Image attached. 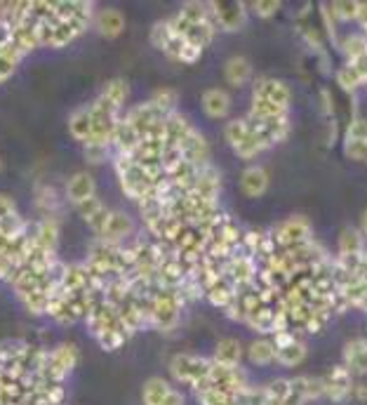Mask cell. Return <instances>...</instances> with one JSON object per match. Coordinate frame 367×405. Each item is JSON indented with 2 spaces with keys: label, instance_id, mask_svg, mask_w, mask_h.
Returning <instances> with one entry per match:
<instances>
[{
  "label": "cell",
  "instance_id": "9",
  "mask_svg": "<svg viewBox=\"0 0 367 405\" xmlns=\"http://www.w3.org/2000/svg\"><path fill=\"white\" fill-rule=\"evenodd\" d=\"M184 151V160L186 163H191L193 167H203V165H208V160H210V147H208V140L198 132V130H193L186 140L181 142V147Z\"/></svg>",
  "mask_w": 367,
  "mask_h": 405
},
{
  "label": "cell",
  "instance_id": "13",
  "mask_svg": "<svg viewBox=\"0 0 367 405\" xmlns=\"http://www.w3.org/2000/svg\"><path fill=\"white\" fill-rule=\"evenodd\" d=\"M344 365L351 372H367V337H356L344 347Z\"/></svg>",
  "mask_w": 367,
  "mask_h": 405
},
{
  "label": "cell",
  "instance_id": "12",
  "mask_svg": "<svg viewBox=\"0 0 367 405\" xmlns=\"http://www.w3.org/2000/svg\"><path fill=\"white\" fill-rule=\"evenodd\" d=\"M203 111L214 120L226 118L228 111H231V97H228L226 90H221V88L205 90L203 93Z\"/></svg>",
  "mask_w": 367,
  "mask_h": 405
},
{
  "label": "cell",
  "instance_id": "1",
  "mask_svg": "<svg viewBox=\"0 0 367 405\" xmlns=\"http://www.w3.org/2000/svg\"><path fill=\"white\" fill-rule=\"evenodd\" d=\"M210 365L212 361L193 354H177L170 361V372L172 377L179 382V384H188L193 391H203V389H210Z\"/></svg>",
  "mask_w": 367,
  "mask_h": 405
},
{
  "label": "cell",
  "instance_id": "22",
  "mask_svg": "<svg viewBox=\"0 0 367 405\" xmlns=\"http://www.w3.org/2000/svg\"><path fill=\"white\" fill-rule=\"evenodd\" d=\"M224 78H226L228 85L243 88L245 83L252 78V64L245 57H231L224 64Z\"/></svg>",
  "mask_w": 367,
  "mask_h": 405
},
{
  "label": "cell",
  "instance_id": "35",
  "mask_svg": "<svg viewBox=\"0 0 367 405\" xmlns=\"http://www.w3.org/2000/svg\"><path fill=\"white\" fill-rule=\"evenodd\" d=\"M341 52L346 55L349 62H353V59L363 57L367 52V38L365 36H358V33H349L346 38L341 41Z\"/></svg>",
  "mask_w": 367,
  "mask_h": 405
},
{
  "label": "cell",
  "instance_id": "27",
  "mask_svg": "<svg viewBox=\"0 0 367 405\" xmlns=\"http://www.w3.org/2000/svg\"><path fill=\"white\" fill-rule=\"evenodd\" d=\"M273 316H275L273 307H259L257 311H252L245 316V325H250L255 332L271 335L273 332Z\"/></svg>",
  "mask_w": 367,
  "mask_h": 405
},
{
  "label": "cell",
  "instance_id": "37",
  "mask_svg": "<svg viewBox=\"0 0 367 405\" xmlns=\"http://www.w3.org/2000/svg\"><path fill=\"white\" fill-rule=\"evenodd\" d=\"M102 95H104L106 99H109L111 104H116L118 109H122V104H125V99H127V95H129L127 83H125V80H120V78L109 80V83H106V85H104Z\"/></svg>",
  "mask_w": 367,
  "mask_h": 405
},
{
  "label": "cell",
  "instance_id": "24",
  "mask_svg": "<svg viewBox=\"0 0 367 405\" xmlns=\"http://www.w3.org/2000/svg\"><path fill=\"white\" fill-rule=\"evenodd\" d=\"M235 295H238V290H235L226 278L219 280L217 285H212L210 290H205V297H208V302L212 304V307H217V309H226L228 304L235 300Z\"/></svg>",
  "mask_w": 367,
  "mask_h": 405
},
{
  "label": "cell",
  "instance_id": "18",
  "mask_svg": "<svg viewBox=\"0 0 367 405\" xmlns=\"http://www.w3.org/2000/svg\"><path fill=\"white\" fill-rule=\"evenodd\" d=\"M243 356H245L243 344L238 340H233V337H226V340H221L217 344L212 361L219 363V365H226V368H238L240 361H243Z\"/></svg>",
  "mask_w": 367,
  "mask_h": 405
},
{
  "label": "cell",
  "instance_id": "50",
  "mask_svg": "<svg viewBox=\"0 0 367 405\" xmlns=\"http://www.w3.org/2000/svg\"><path fill=\"white\" fill-rule=\"evenodd\" d=\"M320 97H323V111L327 113V116H332V113H334V106H332L330 90H323V93H320Z\"/></svg>",
  "mask_w": 367,
  "mask_h": 405
},
{
  "label": "cell",
  "instance_id": "21",
  "mask_svg": "<svg viewBox=\"0 0 367 405\" xmlns=\"http://www.w3.org/2000/svg\"><path fill=\"white\" fill-rule=\"evenodd\" d=\"M68 132H71V137L75 142H83L87 144L90 135H92V113H90V104L85 106H78L71 118H68Z\"/></svg>",
  "mask_w": 367,
  "mask_h": 405
},
{
  "label": "cell",
  "instance_id": "51",
  "mask_svg": "<svg viewBox=\"0 0 367 405\" xmlns=\"http://www.w3.org/2000/svg\"><path fill=\"white\" fill-rule=\"evenodd\" d=\"M358 21H361V26L367 31V3H361V10H358Z\"/></svg>",
  "mask_w": 367,
  "mask_h": 405
},
{
  "label": "cell",
  "instance_id": "41",
  "mask_svg": "<svg viewBox=\"0 0 367 405\" xmlns=\"http://www.w3.org/2000/svg\"><path fill=\"white\" fill-rule=\"evenodd\" d=\"M106 208V205L99 201L97 196H92V198H87V201H83V203H78L75 205V210H78V215L85 219V221H90L92 217L97 215V212H102Z\"/></svg>",
  "mask_w": 367,
  "mask_h": 405
},
{
  "label": "cell",
  "instance_id": "30",
  "mask_svg": "<svg viewBox=\"0 0 367 405\" xmlns=\"http://www.w3.org/2000/svg\"><path fill=\"white\" fill-rule=\"evenodd\" d=\"M248 135H250V125H248V120H245V118L228 120L226 127H224V137H226V142L231 144L233 151L238 149L245 140H248Z\"/></svg>",
  "mask_w": 367,
  "mask_h": 405
},
{
  "label": "cell",
  "instance_id": "31",
  "mask_svg": "<svg viewBox=\"0 0 367 405\" xmlns=\"http://www.w3.org/2000/svg\"><path fill=\"white\" fill-rule=\"evenodd\" d=\"M21 57H24V55H21V52L17 50V45H14V43H10L3 50V55H0V83L7 80L14 71H17Z\"/></svg>",
  "mask_w": 367,
  "mask_h": 405
},
{
  "label": "cell",
  "instance_id": "2",
  "mask_svg": "<svg viewBox=\"0 0 367 405\" xmlns=\"http://www.w3.org/2000/svg\"><path fill=\"white\" fill-rule=\"evenodd\" d=\"M116 174H118V179H120V186H122V194H125L127 198H132V201H144L147 196H151V191H153V182L147 170L139 165V163H134L132 156H118L116 160Z\"/></svg>",
  "mask_w": 367,
  "mask_h": 405
},
{
  "label": "cell",
  "instance_id": "34",
  "mask_svg": "<svg viewBox=\"0 0 367 405\" xmlns=\"http://www.w3.org/2000/svg\"><path fill=\"white\" fill-rule=\"evenodd\" d=\"M264 394L266 401L285 405L289 401V396H292V384H289V379H273L271 384L264 386Z\"/></svg>",
  "mask_w": 367,
  "mask_h": 405
},
{
  "label": "cell",
  "instance_id": "3",
  "mask_svg": "<svg viewBox=\"0 0 367 405\" xmlns=\"http://www.w3.org/2000/svg\"><path fill=\"white\" fill-rule=\"evenodd\" d=\"M273 241L278 250H289V248H299L304 243L311 241V224L304 217H289L285 221H280L273 228Z\"/></svg>",
  "mask_w": 367,
  "mask_h": 405
},
{
  "label": "cell",
  "instance_id": "28",
  "mask_svg": "<svg viewBox=\"0 0 367 405\" xmlns=\"http://www.w3.org/2000/svg\"><path fill=\"white\" fill-rule=\"evenodd\" d=\"M304 358H306V344L299 340L285 349L275 351V363H280L282 368H297L299 363H304Z\"/></svg>",
  "mask_w": 367,
  "mask_h": 405
},
{
  "label": "cell",
  "instance_id": "52",
  "mask_svg": "<svg viewBox=\"0 0 367 405\" xmlns=\"http://www.w3.org/2000/svg\"><path fill=\"white\" fill-rule=\"evenodd\" d=\"M363 236H367V210L363 212Z\"/></svg>",
  "mask_w": 367,
  "mask_h": 405
},
{
  "label": "cell",
  "instance_id": "45",
  "mask_svg": "<svg viewBox=\"0 0 367 405\" xmlns=\"http://www.w3.org/2000/svg\"><path fill=\"white\" fill-rule=\"evenodd\" d=\"M271 342L275 344V349H285L289 347V344H294L297 342V335L292 330H282V332H275Z\"/></svg>",
  "mask_w": 367,
  "mask_h": 405
},
{
  "label": "cell",
  "instance_id": "40",
  "mask_svg": "<svg viewBox=\"0 0 367 405\" xmlns=\"http://www.w3.org/2000/svg\"><path fill=\"white\" fill-rule=\"evenodd\" d=\"M95 340L99 342V347H102L104 351H116L125 344L127 335L120 332V330H106V332H99Z\"/></svg>",
  "mask_w": 367,
  "mask_h": 405
},
{
  "label": "cell",
  "instance_id": "33",
  "mask_svg": "<svg viewBox=\"0 0 367 405\" xmlns=\"http://www.w3.org/2000/svg\"><path fill=\"white\" fill-rule=\"evenodd\" d=\"M327 10H330V14L334 19L351 21V19H358L361 3H358V0H334V3L327 5Z\"/></svg>",
  "mask_w": 367,
  "mask_h": 405
},
{
  "label": "cell",
  "instance_id": "7",
  "mask_svg": "<svg viewBox=\"0 0 367 405\" xmlns=\"http://www.w3.org/2000/svg\"><path fill=\"white\" fill-rule=\"evenodd\" d=\"M208 379L214 389H224V391H231V394H240L248 389V382H245V374L240 368H226V365H219L214 361L210 365Z\"/></svg>",
  "mask_w": 367,
  "mask_h": 405
},
{
  "label": "cell",
  "instance_id": "36",
  "mask_svg": "<svg viewBox=\"0 0 367 405\" xmlns=\"http://www.w3.org/2000/svg\"><path fill=\"white\" fill-rule=\"evenodd\" d=\"M149 102L156 106V109L163 111L165 116H170V113H174V106H177V93L170 88H160L153 93V97L149 99Z\"/></svg>",
  "mask_w": 367,
  "mask_h": 405
},
{
  "label": "cell",
  "instance_id": "46",
  "mask_svg": "<svg viewBox=\"0 0 367 405\" xmlns=\"http://www.w3.org/2000/svg\"><path fill=\"white\" fill-rule=\"evenodd\" d=\"M14 215H19L17 203H14L10 196H0V219H7V217H14Z\"/></svg>",
  "mask_w": 367,
  "mask_h": 405
},
{
  "label": "cell",
  "instance_id": "39",
  "mask_svg": "<svg viewBox=\"0 0 367 405\" xmlns=\"http://www.w3.org/2000/svg\"><path fill=\"white\" fill-rule=\"evenodd\" d=\"M172 36H174V28H172V24H170V19L158 21V24L151 28V43H153V48H158L160 52H163L165 45L170 43Z\"/></svg>",
  "mask_w": 367,
  "mask_h": 405
},
{
  "label": "cell",
  "instance_id": "48",
  "mask_svg": "<svg viewBox=\"0 0 367 405\" xmlns=\"http://www.w3.org/2000/svg\"><path fill=\"white\" fill-rule=\"evenodd\" d=\"M160 405H184V394L181 391H177V389H170V394L165 396V401L160 403Z\"/></svg>",
  "mask_w": 367,
  "mask_h": 405
},
{
  "label": "cell",
  "instance_id": "6",
  "mask_svg": "<svg viewBox=\"0 0 367 405\" xmlns=\"http://www.w3.org/2000/svg\"><path fill=\"white\" fill-rule=\"evenodd\" d=\"M122 118H125L127 123L144 137L147 132H151V130L156 127L158 123H163L167 116L160 109H156V106H153L151 102H144V104L132 106V109H129Z\"/></svg>",
  "mask_w": 367,
  "mask_h": 405
},
{
  "label": "cell",
  "instance_id": "11",
  "mask_svg": "<svg viewBox=\"0 0 367 405\" xmlns=\"http://www.w3.org/2000/svg\"><path fill=\"white\" fill-rule=\"evenodd\" d=\"M240 189L248 198H259L266 194L269 189V172L259 165H250L245 167L240 174Z\"/></svg>",
  "mask_w": 367,
  "mask_h": 405
},
{
  "label": "cell",
  "instance_id": "4",
  "mask_svg": "<svg viewBox=\"0 0 367 405\" xmlns=\"http://www.w3.org/2000/svg\"><path fill=\"white\" fill-rule=\"evenodd\" d=\"M208 17L214 28L238 31L245 26V3H208Z\"/></svg>",
  "mask_w": 367,
  "mask_h": 405
},
{
  "label": "cell",
  "instance_id": "32",
  "mask_svg": "<svg viewBox=\"0 0 367 405\" xmlns=\"http://www.w3.org/2000/svg\"><path fill=\"white\" fill-rule=\"evenodd\" d=\"M334 78H336V85H339V88L344 90V93H356V90L365 83V80H363V75L358 73L351 64L341 66L339 71L334 73Z\"/></svg>",
  "mask_w": 367,
  "mask_h": 405
},
{
  "label": "cell",
  "instance_id": "8",
  "mask_svg": "<svg viewBox=\"0 0 367 405\" xmlns=\"http://www.w3.org/2000/svg\"><path fill=\"white\" fill-rule=\"evenodd\" d=\"M252 99H266V102H271L275 106L289 109V99H292V95H289V88L282 80L262 78V80H257L255 95H252Z\"/></svg>",
  "mask_w": 367,
  "mask_h": 405
},
{
  "label": "cell",
  "instance_id": "26",
  "mask_svg": "<svg viewBox=\"0 0 367 405\" xmlns=\"http://www.w3.org/2000/svg\"><path fill=\"white\" fill-rule=\"evenodd\" d=\"M172 384L163 377H151L147 384H144V391H142V401L144 405H160L165 401V396L170 394Z\"/></svg>",
  "mask_w": 367,
  "mask_h": 405
},
{
  "label": "cell",
  "instance_id": "15",
  "mask_svg": "<svg viewBox=\"0 0 367 405\" xmlns=\"http://www.w3.org/2000/svg\"><path fill=\"white\" fill-rule=\"evenodd\" d=\"M132 233V219H129L125 212H111L109 219H106L104 231L99 233V238L106 243H120L122 238Z\"/></svg>",
  "mask_w": 367,
  "mask_h": 405
},
{
  "label": "cell",
  "instance_id": "20",
  "mask_svg": "<svg viewBox=\"0 0 367 405\" xmlns=\"http://www.w3.org/2000/svg\"><path fill=\"white\" fill-rule=\"evenodd\" d=\"M95 26L97 31L104 38H118L125 28V17H122L120 10H113V7H106L95 17Z\"/></svg>",
  "mask_w": 367,
  "mask_h": 405
},
{
  "label": "cell",
  "instance_id": "43",
  "mask_svg": "<svg viewBox=\"0 0 367 405\" xmlns=\"http://www.w3.org/2000/svg\"><path fill=\"white\" fill-rule=\"evenodd\" d=\"M252 10H255L257 17L269 19L280 10V3H278V0H257V3H252Z\"/></svg>",
  "mask_w": 367,
  "mask_h": 405
},
{
  "label": "cell",
  "instance_id": "23",
  "mask_svg": "<svg viewBox=\"0 0 367 405\" xmlns=\"http://www.w3.org/2000/svg\"><path fill=\"white\" fill-rule=\"evenodd\" d=\"M365 252V238H363V231L358 228H344L341 236H339V257H356V255H363Z\"/></svg>",
  "mask_w": 367,
  "mask_h": 405
},
{
  "label": "cell",
  "instance_id": "10",
  "mask_svg": "<svg viewBox=\"0 0 367 405\" xmlns=\"http://www.w3.org/2000/svg\"><path fill=\"white\" fill-rule=\"evenodd\" d=\"M111 144H116L118 156H132L142 144V135L127 123L125 118H120L116 123V130H113Z\"/></svg>",
  "mask_w": 367,
  "mask_h": 405
},
{
  "label": "cell",
  "instance_id": "5",
  "mask_svg": "<svg viewBox=\"0 0 367 405\" xmlns=\"http://www.w3.org/2000/svg\"><path fill=\"white\" fill-rule=\"evenodd\" d=\"M323 386H325V396L334 403L346 401L351 396V389H353V372H351L346 365H334L323 377Z\"/></svg>",
  "mask_w": 367,
  "mask_h": 405
},
{
  "label": "cell",
  "instance_id": "17",
  "mask_svg": "<svg viewBox=\"0 0 367 405\" xmlns=\"http://www.w3.org/2000/svg\"><path fill=\"white\" fill-rule=\"evenodd\" d=\"M193 125L188 123V118H184L181 113H170V116L165 118V147L170 144V147H181V142L186 140V137L193 132Z\"/></svg>",
  "mask_w": 367,
  "mask_h": 405
},
{
  "label": "cell",
  "instance_id": "14",
  "mask_svg": "<svg viewBox=\"0 0 367 405\" xmlns=\"http://www.w3.org/2000/svg\"><path fill=\"white\" fill-rule=\"evenodd\" d=\"M165 55L174 59V62H184V64H196L198 57L203 55V50H198L196 45H191L184 36H177L174 33L170 38V43L165 45Z\"/></svg>",
  "mask_w": 367,
  "mask_h": 405
},
{
  "label": "cell",
  "instance_id": "19",
  "mask_svg": "<svg viewBox=\"0 0 367 405\" xmlns=\"http://www.w3.org/2000/svg\"><path fill=\"white\" fill-rule=\"evenodd\" d=\"M33 241L36 246L45 252H57V241H59V224L55 217H45L41 224L33 226Z\"/></svg>",
  "mask_w": 367,
  "mask_h": 405
},
{
  "label": "cell",
  "instance_id": "49",
  "mask_svg": "<svg viewBox=\"0 0 367 405\" xmlns=\"http://www.w3.org/2000/svg\"><path fill=\"white\" fill-rule=\"evenodd\" d=\"M351 396H353L356 401H367V384H353V389H351Z\"/></svg>",
  "mask_w": 367,
  "mask_h": 405
},
{
  "label": "cell",
  "instance_id": "42",
  "mask_svg": "<svg viewBox=\"0 0 367 405\" xmlns=\"http://www.w3.org/2000/svg\"><path fill=\"white\" fill-rule=\"evenodd\" d=\"M349 142H367V118H353L346 127Z\"/></svg>",
  "mask_w": 367,
  "mask_h": 405
},
{
  "label": "cell",
  "instance_id": "47",
  "mask_svg": "<svg viewBox=\"0 0 367 405\" xmlns=\"http://www.w3.org/2000/svg\"><path fill=\"white\" fill-rule=\"evenodd\" d=\"M85 156L92 163H104L109 156V147H85Z\"/></svg>",
  "mask_w": 367,
  "mask_h": 405
},
{
  "label": "cell",
  "instance_id": "16",
  "mask_svg": "<svg viewBox=\"0 0 367 405\" xmlns=\"http://www.w3.org/2000/svg\"><path fill=\"white\" fill-rule=\"evenodd\" d=\"M97 196V186H95V179L90 177L87 172H75L66 184V198L71 201L73 205H78L87 198Z\"/></svg>",
  "mask_w": 367,
  "mask_h": 405
},
{
  "label": "cell",
  "instance_id": "44",
  "mask_svg": "<svg viewBox=\"0 0 367 405\" xmlns=\"http://www.w3.org/2000/svg\"><path fill=\"white\" fill-rule=\"evenodd\" d=\"M344 154L351 160H367V142H344Z\"/></svg>",
  "mask_w": 367,
  "mask_h": 405
},
{
  "label": "cell",
  "instance_id": "38",
  "mask_svg": "<svg viewBox=\"0 0 367 405\" xmlns=\"http://www.w3.org/2000/svg\"><path fill=\"white\" fill-rule=\"evenodd\" d=\"M179 17H184L188 24H201V21H208V3H186L177 12Z\"/></svg>",
  "mask_w": 367,
  "mask_h": 405
},
{
  "label": "cell",
  "instance_id": "25",
  "mask_svg": "<svg viewBox=\"0 0 367 405\" xmlns=\"http://www.w3.org/2000/svg\"><path fill=\"white\" fill-rule=\"evenodd\" d=\"M275 351H278L275 344L264 337V340H257L250 344L248 358L252 365H271V363H275Z\"/></svg>",
  "mask_w": 367,
  "mask_h": 405
},
{
  "label": "cell",
  "instance_id": "29",
  "mask_svg": "<svg viewBox=\"0 0 367 405\" xmlns=\"http://www.w3.org/2000/svg\"><path fill=\"white\" fill-rule=\"evenodd\" d=\"M31 344L24 340H7L0 344V365H10L14 361H24L28 354Z\"/></svg>",
  "mask_w": 367,
  "mask_h": 405
}]
</instances>
